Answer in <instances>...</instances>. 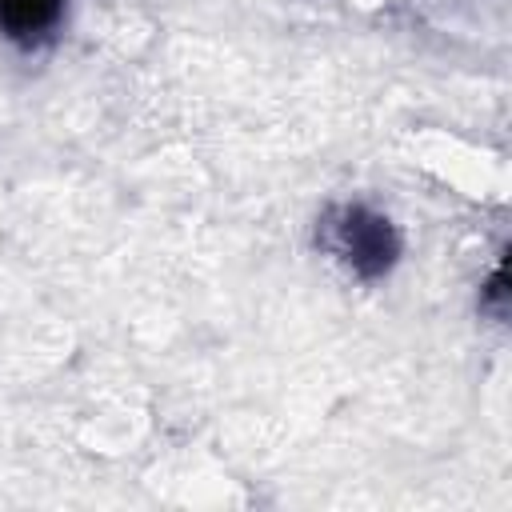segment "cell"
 <instances>
[{
  "instance_id": "cell-3",
  "label": "cell",
  "mask_w": 512,
  "mask_h": 512,
  "mask_svg": "<svg viewBox=\"0 0 512 512\" xmlns=\"http://www.w3.org/2000/svg\"><path fill=\"white\" fill-rule=\"evenodd\" d=\"M480 308H488L496 320H504V268H496V272H492V280H488V288H484Z\"/></svg>"
},
{
  "instance_id": "cell-1",
  "label": "cell",
  "mask_w": 512,
  "mask_h": 512,
  "mask_svg": "<svg viewBox=\"0 0 512 512\" xmlns=\"http://www.w3.org/2000/svg\"><path fill=\"white\" fill-rule=\"evenodd\" d=\"M316 244L336 256L356 280H384L400 260V232L396 224L356 200L328 204L316 220Z\"/></svg>"
},
{
  "instance_id": "cell-2",
  "label": "cell",
  "mask_w": 512,
  "mask_h": 512,
  "mask_svg": "<svg viewBox=\"0 0 512 512\" xmlns=\"http://www.w3.org/2000/svg\"><path fill=\"white\" fill-rule=\"evenodd\" d=\"M64 16V0H0V32L20 44V48H36L44 44Z\"/></svg>"
}]
</instances>
